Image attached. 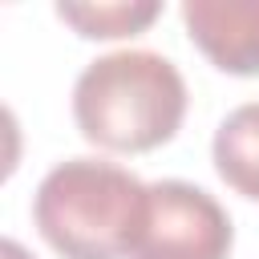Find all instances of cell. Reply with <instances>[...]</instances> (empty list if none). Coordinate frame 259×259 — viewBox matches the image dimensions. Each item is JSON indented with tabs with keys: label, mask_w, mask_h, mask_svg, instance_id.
I'll list each match as a JSON object with an SVG mask.
<instances>
[{
	"label": "cell",
	"mask_w": 259,
	"mask_h": 259,
	"mask_svg": "<svg viewBox=\"0 0 259 259\" xmlns=\"http://www.w3.org/2000/svg\"><path fill=\"white\" fill-rule=\"evenodd\" d=\"M0 255H4V259H24V255H20V247H16V243H4V251H0Z\"/></svg>",
	"instance_id": "cell-7"
},
{
	"label": "cell",
	"mask_w": 259,
	"mask_h": 259,
	"mask_svg": "<svg viewBox=\"0 0 259 259\" xmlns=\"http://www.w3.org/2000/svg\"><path fill=\"white\" fill-rule=\"evenodd\" d=\"M32 214L65 259H125L142 231L146 186L113 162L73 158L40 182Z\"/></svg>",
	"instance_id": "cell-2"
},
{
	"label": "cell",
	"mask_w": 259,
	"mask_h": 259,
	"mask_svg": "<svg viewBox=\"0 0 259 259\" xmlns=\"http://www.w3.org/2000/svg\"><path fill=\"white\" fill-rule=\"evenodd\" d=\"M186 32L198 53L235 77H259V4L190 0L182 8Z\"/></svg>",
	"instance_id": "cell-4"
},
{
	"label": "cell",
	"mask_w": 259,
	"mask_h": 259,
	"mask_svg": "<svg viewBox=\"0 0 259 259\" xmlns=\"http://www.w3.org/2000/svg\"><path fill=\"white\" fill-rule=\"evenodd\" d=\"M57 12L89 40H113V36L138 32L158 16L154 4H61Z\"/></svg>",
	"instance_id": "cell-6"
},
{
	"label": "cell",
	"mask_w": 259,
	"mask_h": 259,
	"mask_svg": "<svg viewBox=\"0 0 259 259\" xmlns=\"http://www.w3.org/2000/svg\"><path fill=\"white\" fill-rule=\"evenodd\" d=\"M214 166L235 194L259 202V101L223 117L214 134Z\"/></svg>",
	"instance_id": "cell-5"
},
{
	"label": "cell",
	"mask_w": 259,
	"mask_h": 259,
	"mask_svg": "<svg viewBox=\"0 0 259 259\" xmlns=\"http://www.w3.org/2000/svg\"><path fill=\"white\" fill-rule=\"evenodd\" d=\"M73 117L93 146L142 154L178 134L186 85L158 53H109L77 77Z\"/></svg>",
	"instance_id": "cell-1"
},
{
	"label": "cell",
	"mask_w": 259,
	"mask_h": 259,
	"mask_svg": "<svg viewBox=\"0 0 259 259\" xmlns=\"http://www.w3.org/2000/svg\"><path fill=\"white\" fill-rule=\"evenodd\" d=\"M231 219L190 182L146 186V214L130 259H227Z\"/></svg>",
	"instance_id": "cell-3"
}]
</instances>
